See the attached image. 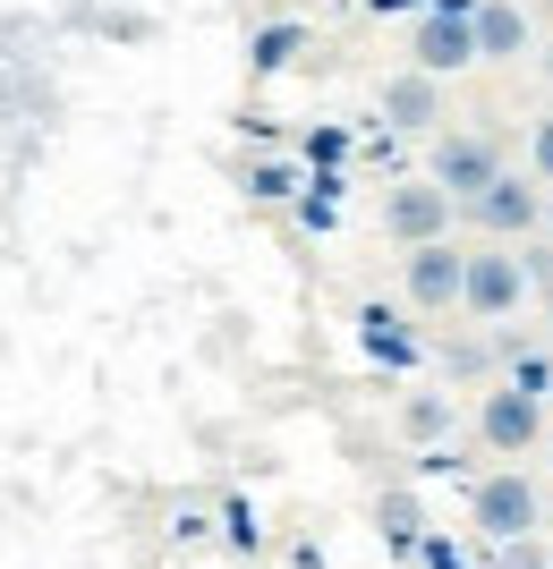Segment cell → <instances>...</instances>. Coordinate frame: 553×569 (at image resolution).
Wrapping results in <instances>:
<instances>
[{
  "mask_svg": "<svg viewBox=\"0 0 553 569\" xmlns=\"http://www.w3.org/2000/svg\"><path fill=\"white\" fill-rule=\"evenodd\" d=\"M545 569H553V545H545Z\"/></svg>",
  "mask_w": 553,
  "mask_h": 569,
  "instance_id": "30",
  "label": "cell"
},
{
  "mask_svg": "<svg viewBox=\"0 0 553 569\" xmlns=\"http://www.w3.org/2000/svg\"><path fill=\"white\" fill-rule=\"evenodd\" d=\"M401 433L426 442V451H443V442H452V400H443V391H409V400H401Z\"/></svg>",
  "mask_w": 553,
  "mask_h": 569,
  "instance_id": "11",
  "label": "cell"
},
{
  "mask_svg": "<svg viewBox=\"0 0 553 569\" xmlns=\"http://www.w3.org/2000/svg\"><path fill=\"white\" fill-rule=\"evenodd\" d=\"M536 9H545V18H553V0H536ZM536 9H529V18H536Z\"/></svg>",
  "mask_w": 553,
  "mask_h": 569,
  "instance_id": "29",
  "label": "cell"
},
{
  "mask_svg": "<svg viewBox=\"0 0 553 569\" xmlns=\"http://www.w3.org/2000/svg\"><path fill=\"white\" fill-rule=\"evenodd\" d=\"M520 281H529V298H545V307H553V247H545V238L520 247Z\"/></svg>",
  "mask_w": 553,
  "mask_h": 569,
  "instance_id": "16",
  "label": "cell"
},
{
  "mask_svg": "<svg viewBox=\"0 0 553 569\" xmlns=\"http://www.w3.org/2000/svg\"><path fill=\"white\" fill-rule=\"evenodd\" d=\"M443 375L485 382V375H494V349H485V340H452V349H443Z\"/></svg>",
  "mask_w": 553,
  "mask_h": 569,
  "instance_id": "15",
  "label": "cell"
},
{
  "mask_svg": "<svg viewBox=\"0 0 553 569\" xmlns=\"http://www.w3.org/2000/svg\"><path fill=\"white\" fill-rule=\"evenodd\" d=\"M536 238L553 247V188H545V213H536Z\"/></svg>",
  "mask_w": 553,
  "mask_h": 569,
  "instance_id": "24",
  "label": "cell"
},
{
  "mask_svg": "<svg viewBox=\"0 0 553 569\" xmlns=\"http://www.w3.org/2000/svg\"><path fill=\"white\" fill-rule=\"evenodd\" d=\"M477 0H426V18H468Z\"/></svg>",
  "mask_w": 553,
  "mask_h": 569,
  "instance_id": "23",
  "label": "cell"
},
{
  "mask_svg": "<svg viewBox=\"0 0 553 569\" xmlns=\"http://www.w3.org/2000/svg\"><path fill=\"white\" fill-rule=\"evenodd\" d=\"M401 289H409L417 315H452L460 307V247H452V238L409 247V256H401Z\"/></svg>",
  "mask_w": 553,
  "mask_h": 569,
  "instance_id": "6",
  "label": "cell"
},
{
  "mask_svg": "<svg viewBox=\"0 0 553 569\" xmlns=\"http://www.w3.org/2000/svg\"><path fill=\"white\" fill-rule=\"evenodd\" d=\"M247 196H265V204H282V196H289V170H282V162H256V170H247Z\"/></svg>",
  "mask_w": 553,
  "mask_h": 569,
  "instance_id": "17",
  "label": "cell"
},
{
  "mask_svg": "<svg viewBox=\"0 0 553 569\" xmlns=\"http://www.w3.org/2000/svg\"><path fill=\"white\" fill-rule=\"evenodd\" d=\"M298 51H307V26H265V34H256V43H247V69H289V60H298Z\"/></svg>",
  "mask_w": 553,
  "mask_h": 569,
  "instance_id": "13",
  "label": "cell"
},
{
  "mask_svg": "<svg viewBox=\"0 0 553 569\" xmlns=\"http://www.w3.org/2000/svg\"><path fill=\"white\" fill-rule=\"evenodd\" d=\"M460 213L477 221L494 247H529V238H536V213H545V188H536V179H520V170H503V179H494L485 196H468Z\"/></svg>",
  "mask_w": 553,
  "mask_h": 569,
  "instance_id": "4",
  "label": "cell"
},
{
  "mask_svg": "<svg viewBox=\"0 0 553 569\" xmlns=\"http://www.w3.org/2000/svg\"><path fill=\"white\" fill-rule=\"evenodd\" d=\"M536 34V18L520 9V0H477L468 9V43H477V60H520Z\"/></svg>",
  "mask_w": 553,
  "mask_h": 569,
  "instance_id": "9",
  "label": "cell"
},
{
  "mask_svg": "<svg viewBox=\"0 0 553 569\" xmlns=\"http://www.w3.org/2000/svg\"><path fill=\"white\" fill-rule=\"evenodd\" d=\"M375 519H384V536H392V545H401V552H417V536H426V519H417V501H409V493H384V501H375Z\"/></svg>",
  "mask_w": 553,
  "mask_h": 569,
  "instance_id": "14",
  "label": "cell"
},
{
  "mask_svg": "<svg viewBox=\"0 0 553 569\" xmlns=\"http://www.w3.org/2000/svg\"><path fill=\"white\" fill-rule=\"evenodd\" d=\"M545 545H553V501H545Z\"/></svg>",
  "mask_w": 553,
  "mask_h": 569,
  "instance_id": "28",
  "label": "cell"
},
{
  "mask_svg": "<svg viewBox=\"0 0 553 569\" xmlns=\"http://www.w3.org/2000/svg\"><path fill=\"white\" fill-rule=\"evenodd\" d=\"M384 238L392 247H434V238H452V204H443L426 179H409V188L384 196Z\"/></svg>",
  "mask_w": 553,
  "mask_h": 569,
  "instance_id": "7",
  "label": "cell"
},
{
  "mask_svg": "<svg viewBox=\"0 0 553 569\" xmlns=\"http://www.w3.org/2000/svg\"><path fill=\"white\" fill-rule=\"evenodd\" d=\"M477 442L494 459H529L536 442H545V400H529V391H511V382H494L477 400Z\"/></svg>",
  "mask_w": 553,
  "mask_h": 569,
  "instance_id": "5",
  "label": "cell"
},
{
  "mask_svg": "<svg viewBox=\"0 0 553 569\" xmlns=\"http://www.w3.org/2000/svg\"><path fill=\"white\" fill-rule=\"evenodd\" d=\"M494 179H503V153H494V144L485 137H468V128H452V137H434V162H426V188L443 196V204H468V196H485L494 188Z\"/></svg>",
  "mask_w": 553,
  "mask_h": 569,
  "instance_id": "3",
  "label": "cell"
},
{
  "mask_svg": "<svg viewBox=\"0 0 553 569\" xmlns=\"http://www.w3.org/2000/svg\"><path fill=\"white\" fill-rule=\"evenodd\" d=\"M417 60L409 69L417 77H434V86H443V77H460V69H477V43H468V18H417Z\"/></svg>",
  "mask_w": 553,
  "mask_h": 569,
  "instance_id": "8",
  "label": "cell"
},
{
  "mask_svg": "<svg viewBox=\"0 0 553 569\" xmlns=\"http://www.w3.org/2000/svg\"><path fill=\"white\" fill-rule=\"evenodd\" d=\"M307 162H324V170H333V162H349V137H340V128H324V137H307Z\"/></svg>",
  "mask_w": 553,
  "mask_h": 569,
  "instance_id": "19",
  "label": "cell"
},
{
  "mask_svg": "<svg viewBox=\"0 0 553 569\" xmlns=\"http://www.w3.org/2000/svg\"><path fill=\"white\" fill-rule=\"evenodd\" d=\"M358 340H366V357H384V366H409V357H417V340L401 332V315H392V307H358Z\"/></svg>",
  "mask_w": 553,
  "mask_h": 569,
  "instance_id": "12",
  "label": "cell"
},
{
  "mask_svg": "<svg viewBox=\"0 0 553 569\" xmlns=\"http://www.w3.org/2000/svg\"><path fill=\"white\" fill-rule=\"evenodd\" d=\"M503 569H545V545H536V536L529 545H503Z\"/></svg>",
  "mask_w": 553,
  "mask_h": 569,
  "instance_id": "21",
  "label": "cell"
},
{
  "mask_svg": "<svg viewBox=\"0 0 553 569\" xmlns=\"http://www.w3.org/2000/svg\"><path fill=\"white\" fill-rule=\"evenodd\" d=\"M375 111H384L401 137H426L434 119H443V86H434V77H417V69H401V77H384Z\"/></svg>",
  "mask_w": 553,
  "mask_h": 569,
  "instance_id": "10",
  "label": "cell"
},
{
  "mask_svg": "<svg viewBox=\"0 0 553 569\" xmlns=\"http://www.w3.org/2000/svg\"><path fill=\"white\" fill-rule=\"evenodd\" d=\"M468 519H477V536H485L494 552H503V545H529L536 527H545V493H536L520 468H494V476H477Z\"/></svg>",
  "mask_w": 553,
  "mask_h": 569,
  "instance_id": "1",
  "label": "cell"
},
{
  "mask_svg": "<svg viewBox=\"0 0 553 569\" xmlns=\"http://www.w3.org/2000/svg\"><path fill=\"white\" fill-rule=\"evenodd\" d=\"M221 527H230V545H239V552H256V510H247V501H230V519H221Z\"/></svg>",
  "mask_w": 553,
  "mask_h": 569,
  "instance_id": "20",
  "label": "cell"
},
{
  "mask_svg": "<svg viewBox=\"0 0 553 569\" xmlns=\"http://www.w3.org/2000/svg\"><path fill=\"white\" fill-rule=\"evenodd\" d=\"M529 170H536V188H553V119H536V137H529Z\"/></svg>",
  "mask_w": 553,
  "mask_h": 569,
  "instance_id": "18",
  "label": "cell"
},
{
  "mask_svg": "<svg viewBox=\"0 0 553 569\" xmlns=\"http://www.w3.org/2000/svg\"><path fill=\"white\" fill-rule=\"evenodd\" d=\"M366 9H375V18H392V9H409V0H366Z\"/></svg>",
  "mask_w": 553,
  "mask_h": 569,
  "instance_id": "25",
  "label": "cell"
},
{
  "mask_svg": "<svg viewBox=\"0 0 553 569\" xmlns=\"http://www.w3.org/2000/svg\"><path fill=\"white\" fill-rule=\"evenodd\" d=\"M520 298H529V281H520V256H511V247L460 256V315H468V323H503V315H520Z\"/></svg>",
  "mask_w": 553,
  "mask_h": 569,
  "instance_id": "2",
  "label": "cell"
},
{
  "mask_svg": "<svg viewBox=\"0 0 553 569\" xmlns=\"http://www.w3.org/2000/svg\"><path fill=\"white\" fill-rule=\"evenodd\" d=\"M536 69H545V77H553V43H545V51H536Z\"/></svg>",
  "mask_w": 553,
  "mask_h": 569,
  "instance_id": "26",
  "label": "cell"
},
{
  "mask_svg": "<svg viewBox=\"0 0 553 569\" xmlns=\"http://www.w3.org/2000/svg\"><path fill=\"white\" fill-rule=\"evenodd\" d=\"M417 552H426V569H460V552L443 545V536H417Z\"/></svg>",
  "mask_w": 553,
  "mask_h": 569,
  "instance_id": "22",
  "label": "cell"
},
{
  "mask_svg": "<svg viewBox=\"0 0 553 569\" xmlns=\"http://www.w3.org/2000/svg\"><path fill=\"white\" fill-rule=\"evenodd\" d=\"M536 451H545V459H553V426H545V442H536Z\"/></svg>",
  "mask_w": 553,
  "mask_h": 569,
  "instance_id": "27",
  "label": "cell"
}]
</instances>
